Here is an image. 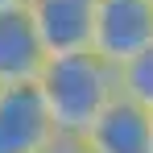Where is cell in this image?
Returning a JSON list of instances; mask_svg holds the SVG:
<instances>
[{
  "label": "cell",
  "mask_w": 153,
  "mask_h": 153,
  "mask_svg": "<svg viewBox=\"0 0 153 153\" xmlns=\"http://www.w3.org/2000/svg\"><path fill=\"white\" fill-rule=\"evenodd\" d=\"M42 100L50 108L58 132H83L95 120L103 103L120 95V79H116V62H108L103 54L87 50H66L50 54L42 75L33 79Z\"/></svg>",
  "instance_id": "1"
},
{
  "label": "cell",
  "mask_w": 153,
  "mask_h": 153,
  "mask_svg": "<svg viewBox=\"0 0 153 153\" xmlns=\"http://www.w3.org/2000/svg\"><path fill=\"white\" fill-rule=\"evenodd\" d=\"M58 137L37 83H0V153H42Z\"/></svg>",
  "instance_id": "2"
},
{
  "label": "cell",
  "mask_w": 153,
  "mask_h": 153,
  "mask_svg": "<svg viewBox=\"0 0 153 153\" xmlns=\"http://www.w3.org/2000/svg\"><path fill=\"white\" fill-rule=\"evenodd\" d=\"M153 42V0H95L91 50L108 62H124Z\"/></svg>",
  "instance_id": "3"
},
{
  "label": "cell",
  "mask_w": 153,
  "mask_h": 153,
  "mask_svg": "<svg viewBox=\"0 0 153 153\" xmlns=\"http://www.w3.org/2000/svg\"><path fill=\"white\" fill-rule=\"evenodd\" d=\"M79 137L95 153H153V112L128 95H112Z\"/></svg>",
  "instance_id": "4"
},
{
  "label": "cell",
  "mask_w": 153,
  "mask_h": 153,
  "mask_svg": "<svg viewBox=\"0 0 153 153\" xmlns=\"http://www.w3.org/2000/svg\"><path fill=\"white\" fill-rule=\"evenodd\" d=\"M91 13L95 0H29V17L46 54L87 50L91 46Z\"/></svg>",
  "instance_id": "5"
},
{
  "label": "cell",
  "mask_w": 153,
  "mask_h": 153,
  "mask_svg": "<svg viewBox=\"0 0 153 153\" xmlns=\"http://www.w3.org/2000/svg\"><path fill=\"white\" fill-rule=\"evenodd\" d=\"M46 58L29 8H0V83H33Z\"/></svg>",
  "instance_id": "6"
},
{
  "label": "cell",
  "mask_w": 153,
  "mask_h": 153,
  "mask_svg": "<svg viewBox=\"0 0 153 153\" xmlns=\"http://www.w3.org/2000/svg\"><path fill=\"white\" fill-rule=\"evenodd\" d=\"M116 79H120V95L153 108V42L145 50H137L132 58H124L116 66Z\"/></svg>",
  "instance_id": "7"
},
{
  "label": "cell",
  "mask_w": 153,
  "mask_h": 153,
  "mask_svg": "<svg viewBox=\"0 0 153 153\" xmlns=\"http://www.w3.org/2000/svg\"><path fill=\"white\" fill-rule=\"evenodd\" d=\"M42 153H95V149H91V145H87L79 132H58V137H54Z\"/></svg>",
  "instance_id": "8"
},
{
  "label": "cell",
  "mask_w": 153,
  "mask_h": 153,
  "mask_svg": "<svg viewBox=\"0 0 153 153\" xmlns=\"http://www.w3.org/2000/svg\"><path fill=\"white\" fill-rule=\"evenodd\" d=\"M0 8H29V0H0Z\"/></svg>",
  "instance_id": "9"
},
{
  "label": "cell",
  "mask_w": 153,
  "mask_h": 153,
  "mask_svg": "<svg viewBox=\"0 0 153 153\" xmlns=\"http://www.w3.org/2000/svg\"><path fill=\"white\" fill-rule=\"evenodd\" d=\"M149 112H153V108H149Z\"/></svg>",
  "instance_id": "10"
}]
</instances>
